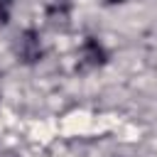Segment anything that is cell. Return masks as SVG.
I'll return each mask as SVG.
<instances>
[{
	"instance_id": "1",
	"label": "cell",
	"mask_w": 157,
	"mask_h": 157,
	"mask_svg": "<svg viewBox=\"0 0 157 157\" xmlns=\"http://www.w3.org/2000/svg\"><path fill=\"white\" fill-rule=\"evenodd\" d=\"M12 52H15V59L20 64H27V66L37 64L44 54L42 42H39V32L37 29H22L12 42Z\"/></svg>"
},
{
	"instance_id": "2",
	"label": "cell",
	"mask_w": 157,
	"mask_h": 157,
	"mask_svg": "<svg viewBox=\"0 0 157 157\" xmlns=\"http://www.w3.org/2000/svg\"><path fill=\"white\" fill-rule=\"evenodd\" d=\"M105 59H108V54H105L103 44L98 39H93V37H86V42L78 49V69H83V71L96 69V66L105 64Z\"/></svg>"
},
{
	"instance_id": "3",
	"label": "cell",
	"mask_w": 157,
	"mask_h": 157,
	"mask_svg": "<svg viewBox=\"0 0 157 157\" xmlns=\"http://www.w3.org/2000/svg\"><path fill=\"white\" fill-rule=\"evenodd\" d=\"M69 17H71L69 2L52 0V5L47 7V22H49V27H54V29H66V27H69Z\"/></svg>"
},
{
	"instance_id": "4",
	"label": "cell",
	"mask_w": 157,
	"mask_h": 157,
	"mask_svg": "<svg viewBox=\"0 0 157 157\" xmlns=\"http://www.w3.org/2000/svg\"><path fill=\"white\" fill-rule=\"evenodd\" d=\"M10 12H12V0H0V25L10 22Z\"/></svg>"
},
{
	"instance_id": "5",
	"label": "cell",
	"mask_w": 157,
	"mask_h": 157,
	"mask_svg": "<svg viewBox=\"0 0 157 157\" xmlns=\"http://www.w3.org/2000/svg\"><path fill=\"white\" fill-rule=\"evenodd\" d=\"M105 2H123V0H105Z\"/></svg>"
},
{
	"instance_id": "6",
	"label": "cell",
	"mask_w": 157,
	"mask_h": 157,
	"mask_svg": "<svg viewBox=\"0 0 157 157\" xmlns=\"http://www.w3.org/2000/svg\"><path fill=\"white\" fill-rule=\"evenodd\" d=\"M0 157H15V155H0Z\"/></svg>"
}]
</instances>
